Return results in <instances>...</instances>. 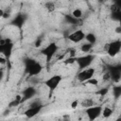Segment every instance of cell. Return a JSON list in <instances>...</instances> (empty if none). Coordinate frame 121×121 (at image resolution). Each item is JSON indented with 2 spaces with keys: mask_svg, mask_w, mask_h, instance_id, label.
<instances>
[{
  "mask_svg": "<svg viewBox=\"0 0 121 121\" xmlns=\"http://www.w3.org/2000/svg\"><path fill=\"white\" fill-rule=\"evenodd\" d=\"M93 44H91V43H82L81 45H80V50H81V52H83V53H89L91 50H92V48H93Z\"/></svg>",
  "mask_w": 121,
  "mask_h": 121,
  "instance_id": "d6986e66",
  "label": "cell"
},
{
  "mask_svg": "<svg viewBox=\"0 0 121 121\" xmlns=\"http://www.w3.org/2000/svg\"><path fill=\"white\" fill-rule=\"evenodd\" d=\"M36 93H37V91L33 86H29V87L26 88L22 92V103L28 100V99H31L32 97H34Z\"/></svg>",
  "mask_w": 121,
  "mask_h": 121,
  "instance_id": "4fadbf2b",
  "label": "cell"
},
{
  "mask_svg": "<svg viewBox=\"0 0 121 121\" xmlns=\"http://www.w3.org/2000/svg\"><path fill=\"white\" fill-rule=\"evenodd\" d=\"M94 105H95V102H94V100L92 98H84L80 102V106L82 108H84V109H87V108L92 107Z\"/></svg>",
  "mask_w": 121,
  "mask_h": 121,
  "instance_id": "ac0fdd59",
  "label": "cell"
},
{
  "mask_svg": "<svg viewBox=\"0 0 121 121\" xmlns=\"http://www.w3.org/2000/svg\"><path fill=\"white\" fill-rule=\"evenodd\" d=\"M117 120H118V121H121V115H120L119 117H117Z\"/></svg>",
  "mask_w": 121,
  "mask_h": 121,
  "instance_id": "f546056e",
  "label": "cell"
},
{
  "mask_svg": "<svg viewBox=\"0 0 121 121\" xmlns=\"http://www.w3.org/2000/svg\"><path fill=\"white\" fill-rule=\"evenodd\" d=\"M62 80V77L60 75H53L51 76L50 78H48L47 79L44 80V85L48 88L49 92H50V95L58 88V86L60 85V83L61 82Z\"/></svg>",
  "mask_w": 121,
  "mask_h": 121,
  "instance_id": "52a82bcc",
  "label": "cell"
},
{
  "mask_svg": "<svg viewBox=\"0 0 121 121\" xmlns=\"http://www.w3.org/2000/svg\"><path fill=\"white\" fill-rule=\"evenodd\" d=\"M108 91H109L108 88H101L100 90H98L96 92V95H98L100 96H104V95H106L108 94Z\"/></svg>",
  "mask_w": 121,
  "mask_h": 121,
  "instance_id": "cb8c5ba5",
  "label": "cell"
},
{
  "mask_svg": "<svg viewBox=\"0 0 121 121\" xmlns=\"http://www.w3.org/2000/svg\"><path fill=\"white\" fill-rule=\"evenodd\" d=\"M24 64H25L26 73L30 77L38 76L43 68V65L41 64V62H39L38 60L31 59V58H26L24 60Z\"/></svg>",
  "mask_w": 121,
  "mask_h": 121,
  "instance_id": "6da1fadb",
  "label": "cell"
},
{
  "mask_svg": "<svg viewBox=\"0 0 121 121\" xmlns=\"http://www.w3.org/2000/svg\"><path fill=\"white\" fill-rule=\"evenodd\" d=\"M71 14H72L74 17H76L77 19H79V20H80V18H81L82 15H83L82 10H81L80 9H73L72 12H71Z\"/></svg>",
  "mask_w": 121,
  "mask_h": 121,
  "instance_id": "7402d4cb",
  "label": "cell"
},
{
  "mask_svg": "<svg viewBox=\"0 0 121 121\" xmlns=\"http://www.w3.org/2000/svg\"><path fill=\"white\" fill-rule=\"evenodd\" d=\"M95 58V56L94 54H89V53H87L83 56H80V57H76V62L78 66V69L82 70L87 67H90L91 64L93 63Z\"/></svg>",
  "mask_w": 121,
  "mask_h": 121,
  "instance_id": "5b68a950",
  "label": "cell"
},
{
  "mask_svg": "<svg viewBox=\"0 0 121 121\" xmlns=\"http://www.w3.org/2000/svg\"><path fill=\"white\" fill-rule=\"evenodd\" d=\"M41 44H42V39L41 38H38L36 40V42H35V46L36 47H39V46H41Z\"/></svg>",
  "mask_w": 121,
  "mask_h": 121,
  "instance_id": "4316f807",
  "label": "cell"
},
{
  "mask_svg": "<svg viewBox=\"0 0 121 121\" xmlns=\"http://www.w3.org/2000/svg\"><path fill=\"white\" fill-rule=\"evenodd\" d=\"M14 48V43L10 38H2L0 40V53L7 60H9Z\"/></svg>",
  "mask_w": 121,
  "mask_h": 121,
  "instance_id": "7a4b0ae2",
  "label": "cell"
},
{
  "mask_svg": "<svg viewBox=\"0 0 121 121\" xmlns=\"http://www.w3.org/2000/svg\"><path fill=\"white\" fill-rule=\"evenodd\" d=\"M59 50V45L52 42V43H49L46 46H44L42 50H41V53L43 55V57L45 58V60H46V63H49L53 57L56 55V53L58 52Z\"/></svg>",
  "mask_w": 121,
  "mask_h": 121,
  "instance_id": "3957f363",
  "label": "cell"
},
{
  "mask_svg": "<svg viewBox=\"0 0 121 121\" xmlns=\"http://www.w3.org/2000/svg\"><path fill=\"white\" fill-rule=\"evenodd\" d=\"M115 31H116V33H121V26H119L118 27H116L115 28Z\"/></svg>",
  "mask_w": 121,
  "mask_h": 121,
  "instance_id": "f1b7e54d",
  "label": "cell"
},
{
  "mask_svg": "<svg viewBox=\"0 0 121 121\" xmlns=\"http://www.w3.org/2000/svg\"><path fill=\"white\" fill-rule=\"evenodd\" d=\"M85 41L93 45H95L96 43V41H97V38L95 36V33L93 32H89V33H86V36H85Z\"/></svg>",
  "mask_w": 121,
  "mask_h": 121,
  "instance_id": "5bb4252c",
  "label": "cell"
},
{
  "mask_svg": "<svg viewBox=\"0 0 121 121\" xmlns=\"http://www.w3.org/2000/svg\"><path fill=\"white\" fill-rule=\"evenodd\" d=\"M43 108V105L40 101H32L29 107L25 111L24 114L26 115V118H33L34 116H36L38 113L41 112Z\"/></svg>",
  "mask_w": 121,
  "mask_h": 121,
  "instance_id": "8992f818",
  "label": "cell"
},
{
  "mask_svg": "<svg viewBox=\"0 0 121 121\" xmlns=\"http://www.w3.org/2000/svg\"><path fill=\"white\" fill-rule=\"evenodd\" d=\"M44 9L47 12L51 13V12H54L55 9H56V4L53 2V1H47L44 3Z\"/></svg>",
  "mask_w": 121,
  "mask_h": 121,
  "instance_id": "e0dca14e",
  "label": "cell"
},
{
  "mask_svg": "<svg viewBox=\"0 0 121 121\" xmlns=\"http://www.w3.org/2000/svg\"><path fill=\"white\" fill-rule=\"evenodd\" d=\"M112 3L116 5L119 9H121V0H112Z\"/></svg>",
  "mask_w": 121,
  "mask_h": 121,
  "instance_id": "83f0119b",
  "label": "cell"
},
{
  "mask_svg": "<svg viewBox=\"0 0 121 121\" xmlns=\"http://www.w3.org/2000/svg\"><path fill=\"white\" fill-rule=\"evenodd\" d=\"M112 114V108L106 106V107H104V108L102 109V115H103V117L109 118Z\"/></svg>",
  "mask_w": 121,
  "mask_h": 121,
  "instance_id": "44dd1931",
  "label": "cell"
},
{
  "mask_svg": "<svg viewBox=\"0 0 121 121\" xmlns=\"http://www.w3.org/2000/svg\"><path fill=\"white\" fill-rule=\"evenodd\" d=\"M102 107L101 106H92V107H89L87 109H85V112L88 116V119L89 120H95L96 118H98L101 114H102Z\"/></svg>",
  "mask_w": 121,
  "mask_h": 121,
  "instance_id": "30bf717a",
  "label": "cell"
},
{
  "mask_svg": "<svg viewBox=\"0 0 121 121\" xmlns=\"http://www.w3.org/2000/svg\"><path fill=\"white\" fill-rule=\"evenodd\" d=\"M103 80H105V81L111 80V75H110V72L109 71H107V72H105L103 74Z\"/></svg>",
  "mask_w": 121,
  "mask_h": 121,
  "instance_id": "d4e9b609",
  "label": "cell"
},
{
  "mask_svg": "<svg viewBox=\"0 0 121 121\" xmlns=\"http://www.w3.org/2000/svg\"><path fill=\"white\" fill-rule=\"evenodd\" d=\"M98 2H100V3H102V2H104V0H97Z\"/></svg>",
  "mask_w": 121,
  "mask_h": 121,
  "instance_id": "4dcf8cb0",
  "label": "cell"
},
{
  "mask_svg": "<svg viewBox=\"0 0 121 121\" xmlns=\"http://www.w3.org/2000/svg\"><path fill=\"white\" fill-rule=\"evenodd\" d=\"M112 93L114 99H119L121 97V85H114L112 89Z\"/></svg>",
  "mask_w": 121,
  "mask_h": 121,
  "instance_id": "9a60e30c",
  "label": "cell"
},
{
  "mask_svg": "<svg viewBox=\"0 0 121 121\" xmlns=\"http://www.w3.org/2000/svg\"><path fill=\"white\" fill-rule=\"evenodd\" d=\"M111 19L112 21H115V22L120 23V26H121V9H119L116 12L111 13Z\"/></svg>",
  "mask_w": 121,
  "mask_h": 121,
  "instance_id": "ffe728a7",
  "label": "cell"
},
{
  "mask_svg": "<svg viewBox=\"0 0 121 121\" xmlns=\"http://www.w3.org/2000/svg\"><path fill=\"white\" fill-rule=\"evenodd\" d=\"M86 84H89V85H94V86H95V85H97V84H98V79L93 77L92 78H90L89 80H87V81H86Z\"/></svg>",
  "mask_w": 121,
  "mask_h": 121,
  "instance_id": "603a6c76",
  "label": "cell"
},
{
  "mask_svg": "<svg viewBox=\"0 0 121 121\" xmlns=\"http://www.w3.org/2000/svg\"><path fill=\"white\" fill-rule=\"evenodd\" d=\"M108 71L111 75V80L114 83H118L121 79V64L111 66L108 69Z\"/></svg>",
  "mask_w": 121,
  "mask_h": 121,
  "instance_id": "7c38bea8",
  "label": "cell"
},
{
  "mask_svg": "<svg viewBox=\"0 0 121 121\" xmlns=\"http://www.w3.org/2000/svg\"><path fill=\"white\" fill-rule=\"evenodd\" d=\"M95 70L93 67H87L85 69L79 70V72L77 74V79L79 82H86L87 80H89L90 78H92L95 76Z\"/></svg>",
  "mask_w": 121,
  "mask_h": 121,
  "instance_id": "9c48e42d",
  "label": "cell"
},
{
  "mask_svg": "<svg viewBox=\"0 0 121 121\" xmlns=\"http://www.w3.org/2000/svg\"><path fill=\"white\" fill-rule=\"evenodd\" d=\"M64 20L66 23L70 25H77L79 22V19H77L72 14H64Z\"/></svg>",
  "mask_w": 121,
  "mask_h": 121,
  "instance_id": "2e32d148",
  "label": "cell"
},
{
  "mask_svg": "<svg viewBox=\"0 0 121 121\" xmlns=\"http://www.w3.org/2000/svg\"><path fill=\"white\" fill-rule=\"evenodd\" d=\"M104 49L106 53L108 54V56L112 58L115 57L121 51V40H114V41L110 42L109 43L105 44Z\"/></svg>",
  "mask_w": 121,
  "mask_h": 121,
  "instance_id": "277c9868",
  "label": "cell"
},
{
  "mask_svg": "<svg viewBox=\"0 0 121 121\" xmlns=\"http://www.w3.org/2000/svg\"><path fill=\"white\" fill-rule=\"evenodd\" d=\"M78 103H79V102H78V100H77V99L74 100V101H72V103H71V108H72V109H76V108L78 106Z\"/></svg>",
  "mask_w": 121,
  "mask_h": 121,
  "instance_id": "484cf974",
  "label": "cell"
},
{
  "mask_svg": "<svg viewBox=\"0 0 121 121\" xmlns=\"http://www.w3.org/2000/svg\"><path fill=\"white\" fill-rule=\"evenodd\" d=\"M26 20H27L26 14V13H23V12H19V13H17V14L12 18V20L10 21L9 24H10L12 26L16 27V28L22 33L24 25L26 24Z\"/></svg>",
  "mask_w": 121,
  "mask_h": 121,
  "instance_id": "ba28073f",
  "label": "cell"
},
{
  "mask_svg": "<svg viewBox=\"0 0 121 121\" xmlns=\"http://www.w3.org/2000/svg\"><path fill=\"white\" fill-rule=\"evenodd\" d=\"M85 36H86V33L82 29H78L68 34L67 39L74 43H81L83 40H85Z\"/></svg>",
  "mask_w": 121,
  "mask_h": 121,
  "instance_id": "8fae6325",
  "label": "cell"
}]
</instances>
